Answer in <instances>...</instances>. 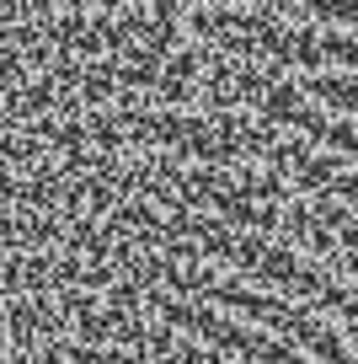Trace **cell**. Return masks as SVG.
I'll use <instances>...</instances> for the list:
<instances>
[{
    "label": "cell",
    "mask_w": 358,
    "mask_h": 364,
    "mask_svg": "<svg viewBox=\"0 0 358 364\" xmlns=\"http://www.w3.org/2000/svg\"><path fill=\"white\" fill-rule=\"evenodd\" d=\"M156 311H166V321H177V327L198 332V338L219 343V348H230V353H241V359H257V364H310V359H300L294 348H283L278 338H262V332H246V327H235V321L214 316V311L182 306V300H161V295H156Z\"/></svg>",
    "instance_id": "6da1fadb"
}]
</instances>
